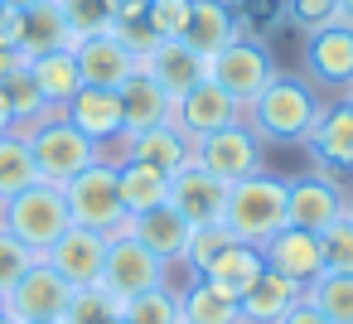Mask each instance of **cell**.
<instances>
[{"mask_svg":"<svg viewBox=\"0 0 353 324\" xmlns=\"http://www.w3.org/2000/svg\"><path fill=\"white\" fill-rule=\"evenodd\" d=\"M319 112H324V102H319L314 83L276 73V78L242 107V121L256 131L261 145H305L310 131H314V121H319Z\"/></svg>","mask_w":353,"mask_h":324,"instance_id":"obj_1","label":"cell"},{"mask_svg":"<svg viewBox=\"0 0 353 324\" xmlns=\"http://www.w3.org/2000/svg\"><path fill=\"white\" fill-rule=\"evenodd\" d=\"M223 227L247 247H261L271 232H281L285 227V179L261 170V174H247L237 184H228Z\"/></svg>","mask_w":353,"mask_h":324,"instance_id":"obj_2","label":"cell"},{"mask_svg":"<svg viewBox=\"0 0 353 324\" xmlns=\"http://www.w3.org/2000/svg\"><path fill=\"white\" fill-rule=\"evenodd\" d=\"M0 227L15 232L34 256H44V252L73 227V213H68L63 184H44V179H34L30 189H20L15 199H6V203H0Z\"/></svg>","mask_w":353,"mask_h":324,"instance_id":"obj_3","label":"cell"},{"mask_svg":"<svg viewBox=\"0 0 353 324\" xmlns=\"http://www.w3.org/2000/svg\"><path fill=\"white\" fill-rule=\"evenodd\" d=\"M25 141H30V155H34V170L44 184H68L73 174H83L88 165L102 160V150L63 112H49L44 121L25 126Z\"/></svg>","mask_w":353,"mask_h":324,"instance_id":"obj_4","label":"cell"},{"mask_svg":"<svg viewBox=\"0 0 353 324\" xmlns=\"http://www.w3.org/2000/svg\"><path fill=\"white\" fill-rule=\"evenodd\" d=\"M63 199H68V213H73L78 227H92V232H107V237H117L126 227V208H121V194H117V165L112 160H97L83 174H73L63 184Z\"/></svg>","mask_w":353,"mask_h":324,"instance_id":"obj_5","label":"cell"},{"mask_svg":"<svg viewBox=\"0 0 353 324\" xmlns=\"http://www.w3.org/2000/svg\"><path fill=\"white\" fill-rule=\"evenodd\" d=\"M208 78L232 97V102H252L271 78H276V59H271V49L266 44H256V39H247V34H237L232 44H223L213 59H208Z\"/></svg>","mask_w":353,"mask_h":324,"instance_id":"obj_6","label":"cell"},{"mask_svg":"<svg viewBox=\"0 0 353 324\" xmlns=\"http://www.w3.org/2000/svg\"><path fill=\"white\" fill-rule=\"evenodd\" d=\"M348 213V189L324 174V170H310L300 179H285V227H300V232H324L334 218Z\"/></svg>","mask_w":353,"mask_h":324,"instance_id":"obj_7","label":"cell"},{"mask_svg":"<svg viewBox=\"0 0 353 324\" xmlns=\"http://www.w3.org/2000/svg\"><path fill=\"white\" fill-rule=\"evenodd\" d=\"M165 271H170V266L155 261L131 232H117V237H107V261H102V281H97V285L126 305V300H136V295L165 285Z\"/></svg>","mask_w":353,"mask_h":324,"instance_id":"obj_8","label":"cell"},{"mask_svg":"<svg viewBox=\"0 0 353 324\" xmlns=\"http://www.w3.org/2000/svg\"><path fill=\"white\" fill-rule=\"evenodd\" d=\"M194 160H199L208 174H218L223 184H237V179L266 170V145L256 141V131H252L247 121H237V126H228V131H213V136L194 141Z\"/></svg>","mask_w":353,"mask_h":324,"instance_id":"obj_9","label":"cell"},{"mask_svg":"<svg viewBox=\"0 0 353 324\" xmlns=\"http://www.w3.org/2000/svg\"><path fill=\"white\" fill-rule=\"evenodd\" d=\"M170 121L179 126L184 141H203V136H213V131L237 126V121H242V102H232L213 78H203V83H194L184 97H174Z\"/></svg>","mask_w":353,"mask_h":324,"instance_id":"obj_10","label":"cell"},{"mask_svg":"<svg viewBox=\"0 0 353 324\" xmlns=\"http://www.w3.org/2000/svg\"><path fill=\"white\" fill-rule=\"evenodd\" d=\"M97 150L126 141V117H121V92L117 88H78L68 107H59Z\"/></svg>","mask_w":353,"mask_h":324,"instance_id":"obj_11","label":"cell"},{"mask_svg":"<svg viewBox=\"0 0 353 324\" xmlns=\"http://www.w3.org/2000/svg\"><path fill=\"white\" fill-rule=\"evenodd\" d=\"M44 261L73 285V290H83V285H97L102 281V261H107V232H92V227H68L49 252H44Z\"/></svg>","mask_w":353,"mask_h":324,"instance_id":"obj_12","label":"cell"},{"mask_svg":"<svg viewBox=\"0 0 353 324\" xmlns=\"http://www.w3.org/2000/svg\"><path fill=\"white\" fill-rule=\"evenodd\" d=\"M170 203L189 218V227H208V223H223L228 184L218 174H208L199 160H189L179 174H170Z\"/></svg>","mask_w":353,"mask_h":324,"instance_id":"obj_13","label":"cell"},{"mask_svg":"<svg viewBox=\"0 0 353 324\" xmlns=\"http://www.w3.org/2000/svg\"><path fill=\"white\" fill-rule=\"evenodd\" d=\"M261 261L271 271H281L285 281H295L300 290H310L324 276V256H319V232H300V227H281L261 242Z\"/></svg>","mask_w":353,"mask_h":324,"instance_id":"obj_14","label":"cell"},{"mask_svg":"<svg viewBox=\"0 0 353 324\" xmlns=\"http://www.w3.org/2000/svg\"><path fill=\"white\" fill-rule=\"evenodd\" d=\"M68 300H73V285H68L44 256H39V261L25 271V281L6 295V305H10L15 319H63Z\"/></svg>","mask_w":353,"mask_h":324,"instance_id":"obj_15","label":"cell"},{"mask_svg":"<svg viewBox=\"0 0 353 324\" xmlns=\"http://www.w3.org/2000/svg\"><path fill=\"white\" fill-rule=\"evenodd\" d=\"M136 68H141L150 83H160L170 102H174V97H184L194 83H203V78H208V59H203L199 49H189L184 39H160V44H155Z\"/></svg>","mask_w":353,"mask_h":324,"instance_id":"obj_16","label":"cell"},{"mask_svg":"<svg viewBox=\"0 0 353 324\" xmlns=\"http://www.w3.org/2000/svg\"><path fill=\"white\" fill-rule=\"evenodd\" d=\"M121 232H131L155 261H165V266H179L184 261V247H189V218L174 208V203H160V208H145V213H136V218H126V227Z\"/></svg>","mask_w":353,"mask_h":324,"instance_id":"obj_17","label":"cell"},{"mask_svg":"<svg viewBox=\"0 0 353 324\" xmlns=\"http://www.w3.org/2000/svg\"><path fill=\"white\" fill-rule=\"evenodd\" d=\"M305 68L324 88H348L353 83V25H324L305 34Z\"/></svg>","mask_w":353,"mask_h":324,"instance_id":"obj_18","label":"cell"},{"mask_svg":"<svg viewBox=\"0 0 353 324\" xmlns=\"http://www.w3.org/2000/svg\"><path fill=\"white\" fill-rule=\"evenodd\" d=\"M73 59H78L83 88H121L136 73V59L112 34H83V39H73Z\"/></svg>","mask_w":353,"mask_h":324,"instance_id":"obj_19","label":"cell"},{"mask_svg":"<svg viewBox=\"0 0 353 324\" xmlns=\"http://www.w3.org/2000/svg\"><path fill=\"white\" fill-rule=\"evenodd\" d=\"M310 155L324 174H339V170H353V102H334L319 112L314 131H310Z\"/></svg>","mask_w":353,"mask_h":324,"instance_id":"obj_20","label":"cell"},{"mask_svg":"<svg viewBox=\"0 0 353 324\" xmlns=\"http://www.w3.org/2000/svg\"><path fill=\"white\" fill-rule=\"evenodd\" d=\"M121 150H126L121 160H141V165H155V170H165V174H179V170L194 160V141H184L174 121L126 136V145H121Z\"/></svg>","mask_w":353,"mask_h":324,"instance_id":"obj_21","label":"cell"},{"mask_svg":"<svg viewBox=\"0 0 353 324\" xmlns=\"http://www.w3.org/2000/svg\"><path fill=\"white\" fill-rule=\"evenodd\" d=\"M68 44H73V30H68L63 10H59V0H39V6L20 10V44L15 49H20L25 63L49 54V49H68Z\"/></svg>","mask_w":353,"mask_h":324,"instance_id":"obj_22","label":"cell"},{"mask_svg":"<svg viewBox=\"0 0 353 324\" xmlns=\"http://www.w3.org/2000/svg\"><path fill=\"white\" fill-rule=\"evenodd\" d=\"M121 92V117H126V136H136V131H150V126H165L170 121V97H165V88L160 83H150L141 68L117 88Z\"/></svg>","mask_w":353,"mask_h":324,"instance_id":"obj_23","label":"cell"},{"mask_svg":"<svg viewBox=\"0 0 353 324\" xmlns=\"http://www.w3.org/2000/svg\"><path fill=\"white\" fill-rule=\"evenodd\" d=\"M117 194H121L126 218H136L145 208L170 203V174L155 165H141V160H117Z\"/></svg>","mask_w":353,"mask_h":324,"instance_id":"obj_24","label":"cell"},{"mask_svg":"<svg viewBox=\"0 0 353 324\" xmlns=\"http://www.w3.org/2000/svg\"><path fill=\"white\" fill-rule=\"evenodd\" d=\"M300 295H305V290H300L295 281H285L281 271H271V266H266V271L247 285V295L237 300V305H242V324H276V319H281Z\"/></svg>","mask_w":353,"mask_h":324,"instance_id":"obj_25","label":"cell"},{"mask_svg":"<svg viewBox=\"0 0 353 324\" xmlns=\"http://www.w3.org/2000/svg\"><path fill=\"white\" fill-rule=\"evenodd\" d=\"M237 39V10L228 0H194L189 10V30H184V44L199 49L203 59H213L223 44Z\"/></svg>","mask_w":353,"mask_h":324,"instance_id":"obj_26","label":"cell"},{"mask_svg":"<svg viewBox=\"0 0 353 324\" xmlns=\"http://www.w3.org/2000/svg\"><path fill=\"white\" fill-rule=\"evenodd\" d=\"M266 271V261H261V247H247V242H232L199 281H208V285H218L223 295H232V300H242L247 295V285L256 281Z\"/></svg>","mask_w":353,"mask_h":324,"instance_id":"obj_27","label":"cell"},{"mask_svg":"<svg viewBox=\"0 0 353 324\" xmlns=\"http://www.w3.org/2000/svg\"><path fill=\"white\" fill-rule=\"evenodd\" d=\"M179 319L184 324H242V305L223 295L218 285L189 276V285L179 290Z\"/></svg>","mask_w":353,"mask_h":324,"instance_id":"obj_28","label":"cell"},{"mask_svg":"<svg viewBox=\"0 0 353 324\" xmlns=\"http://www.w3.org/2000/svg\"><path fill=\"white\" fill-rule=\"evenodd\" d=\"M30 73H34L39 92L49 97V107H54V112H59V107H68V102H73V92L83 88V78H78V59H73V44H68V49H49V54L30 59Z\"/></svg>","mask_w":353,"mask_h":324,"instance_id":"obj_29","label":"cell"},{"mask_svg":"<svg viewBox=\"0 0 353 324\" xmlns=\"http://www.w3.org/2000/svg\"><path fill=\"white\" fill-rule=\"evenodd\" d=\"M0 97H6V107H10V126H15V131H25V126L44 121V117L54 112V107H49V97L39 92V83H34L30 63H15L6 78H0Z\"/></svg>","mask_w":353,"mask_h":324,"instance_id":"obj_30","label":"cell"},{"mask_svg":"<svg viewBox=\"0 0 353 324\" xmlns=\"http://www.w3.org/2000/svg\"><path fill=\"white\" fill-rule=\"evenodd\" d=\"M34 179H39V170H34L25 131H6V136H0V203L15 199L20 189H30Z\"/></svg>","mask_w":353,"mask_h":324,"instance_id":"obj_31","label":"cell"},{"mask_svg":"<svg viewBox=\"0 0 353 324\" xmlns=\"http://www.w3.org/2000/svg\"><path fill=\"white\" fill-rule=\"evenodd\" d=\"M121 319H126V324H184V319H179V290L165 281V285H155V290L126 300V305H121Z\"/></svg>","mask_w":353,"mask_h":324,"instance_id":"obj_32","label":"cell"},{"mask_svg":"<svg viewBox=\"0 0 353 324\" xmlns=\"http://www.w3.org/2000/svg\"><path fill=\"white\" fill-rule=\"evenodd\" d=\"M305 295L329 314V324H353V276H343V271H324Z\"/></svg>","mask_w":353,"mask_h":324,"instance_id":"obj_33","label":"cell"},{"mask_svg":"<svg viewBox=\"0 0 353 324\" xmlns=\"http://www.w3.org/2000/svg\"><path fill=\"white\" fill-rule=\"evenodd\" d=\"M232 242H237V237H232L223 223L194 227V232H189V247H184V261H179V266H184L189 276H203V271H208V266H213V261H218V256H223Z\"/></svg>","mask_w":353,"mask_h":324,"instance_id":"obj_34","label":"cell"},{"mask_svg":"<svg viewBox=\"0 0 353 324\" xmlns=\"http://www.w3.org/2000/svg\"><path fill=\"white\" fill-rule=\"evenodd\" d=\"M121 319V300L107 295L102 285H83L73 290L68 310H63V324H117Z\"/></svg>","mask_w":353,"mask_h":324,"instance_id":"obj_35","label":"cell"},{"mask_svg":"<svg viewBox=\"0 0 353 324\" xmlns=\"http://www.w3.org/2000/svg\"><path fill=\"white\" fill-rule=\"evenodd\" d=\"M59 10H63L73 39H83V34H107L112 20H117L112 0H59Z\"/></svg>","mask_w":353,"mask_h":324,"instance_id":"obj_36","label":"cell"},{"mask_svg":"<svg viewBox=\"0 0 353 324\" xmlns=\"http://www.w3.org/2000/svg\"><path fill=\"white\" fill-rule=\"evenodd\" d=\"M319 256H324V271H343L353 276V218H334L324 232H319Z\"/></svg>","mask_w":353,"mask_h":324,"instance_id":"obj_37","label":"cell"},{"mask_svg":"<svg viewBox=\"0 0 353 324\" xmlns=\"http://www.w3.org/2000/svg\"><path fill=\"white\" fill-rule=\"evenodd\" d=\"M39 256L15 237V232H6V227H0V295H10L20 281H25V271L34 266Z\"/></svg>","mask_w":353,"mask_h":324,"instance_id":"obj_38","label":"cell"},{"mask_svg":"<svg viewBox=\"0 0 353 324\" xmlns=\"http://www.w3.org/2000/svg\"><path fill=\"white\" fill-rule=\"evenodd\" d=\"M189 10H194V0H150L145 6V20L160 39H184L189 30Z\"/></svg>","mask_w":353,"mask_h":324,"instance_id":"obj_39","label":"cell"},{"mask_svg":"<svg viewBox=\"0 0 353 324\" xmlns=\"http://www.w3.org/2000/svg\"><path fill=\"white\" fill-rule=\"evenodd\" d=\"M281 10L290 25H300L305 34L324 30V25H339V0H281Z\"/></svg>","mask_w":353,"mask_h":324,"instance_id":"obj_40","label":"cell"},{"mask_svg":"<svg viewBox=\"0 0 353 324\" xmlns=\"http://www.w3.org/2000/svg\"><path fill=\"white\" fill-rule=\"evenodd\" d=\"M107 34H112V39H121V49H126L136 63L160 44V34L150 30V20H145V15H136V20H112V30H107Z\"/></svg>","mask_w":353,"mask_h":324,"instance_id":"obj_41","label":"cell"},{"mask_svg":"<svg viewBox=\"0 0 353 324\" xmlns=\"http://www.w3.org/2000/svg\"><path fill=\"white\" fill-rule=\"evenodd\" d=\"M276 324H329V314H324V310H319L310 295H300V300H295V305H290V310H285Z\"/></svg>","mask_w":353,"mask_h":324,"instance_id":"obj_42","label":"cell"},{"mask_svg":"<svg viewBox=\"0 0 353 324\" xmlns=\"http://www.w3.org/2000/svg\"><path fill=\"white\" fill-rule=\"evenodd\" d=\"M145 6H150V0H112L117 20H136V15H145Z\"/></svg>","mask_w":353,"mask_h":324,"instance_id":"obj_43","label":"cell"},{"mask_svg":"<svg viewBox=\"0 0 353 324\" xmlns=\"http://www.w3.org/2000/svg\"><path fill=\"white\" fill-rule=\"evenodd\" d=\"M339 25H353V0H339Z\"/></svg>","mask_w":353,"mask_h":324,"instance_id":"obj_44","label":"cell"},{"mask_svg":"<svg viewBox=\"0 0 353 324\" xmlns=\"http://www.w3.org/2000/svg\"><path fill=\"white\" fill-rule=\"evenodd\" d=\"M6 131H15V126H10V107H6V97H0V136H6Z\"/></svg>","mask_w":353,"mask_h":324,"instance_id":"obj_45","label":"cell"},{"mask_svg":"<svg viewBox=\"0 0 353 324\" xmlns=\"http://www.w3.org/2000/svg\"><path fill=\"white\" fill-rule=\"evenodd\" d=\"M0 6H10V10H30V6H39V0H0Z\"/></svg>","mask_w":353,"mask_h":324,"instance_id":"obj_46","label":"cell"},{"mask_svg":"<svg viewBox=\"0 0 353 324\" xmlns=\"http://www.w3.org/2000/svg\"><path fill=\"white\" fill-rule=\"evenodd\" d=\"M0 324H20V319L10 314V305H6V310H0Z\"/></svg>","mask_w":353,"mask_h":324,"instance_id":"obj_47","label":"cell"},{"mask_svg":"<svg viewBox=\"0 0 353 324\" xmlns=\"http://www.w3.org/2000/svg\"><path fill=\"white\" fill-rule=\"evenodd\" d=\"M20 324H63V319H20Z\"/></svg>","mask_w":353,"mask_h":324,"instance_id":"obj_48","label":"cell"},{"mask_svg":"<svg viewBox=\"0 0 353 324\" xmlns=\"http://www.w3.org/2000/svg\"><path fill=\"white\" fill-rule=\"evenodd\" d=\"M348 218H353V194H348Z\"/></svg>","mask_w":353,"mask_h":324,"instance_id":"obj_49","label":"cell"},{"mask_svg":"<svg viewBox=\"0 0 353 324\" xmlns=\"http://www.w3.org/2000/svg\"><path fill=\"white\" fill-rule=\"evenodd\" d=\"M0 310H6V295H0Z\"/></svg>","mask_w":353,"mask_h":324,"instance_id":"obj_50","label":"cell"},{"mask_svg":"<svg viewBox=\"0 0 353 324\" xmlns=\"http://www.w3.org/2000/svg\"><path fill=\"white\" fill-rule=\"evenodd\" d=\"M117 324H126V319H117Z\"/></svg>","mask_w":353,"mask_h":324,"instance_id":"obj_51","label":"cell"}]
</instances>
